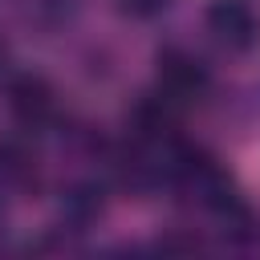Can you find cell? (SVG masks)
<instances>
[{"instance_id":"cell-5","label":"cell","mask_w":260,"mask_h":260,"mask_svg":"<svg viewBox=\"0 0 260 260\" xmlns=\"http://www.w3.org/2000/svg\"><path fill=\"white\" fill-rule=\"evenodd\" d=\"M16 16L24 28H37L41 37L65 32L81 16V0H12Z\"/></svg>"},{"instance_id":"cell-3","label":"cell","mask_w":260,"mask_h":260,"mask_svg":"<svg viewBox=\"0 0 260 260\" xmlns=\"http://www.w3.org/2000/svg\"><path fill=\"white\" fill-rule=\"evenodd\" d=\"M45 187V162H41V138L20 130H0V203H24L41 195Z\"/></svg>"},{"instance_id":"cell-6","label":"cell","mask_w":260,"mask_h":260,"mask_svg":"<svg viewBox=\"0 0 260 260\" xmlns=\"http://www.w3.org/2000/svg\"><path fill=\"white\" fill-rule=\"evenodd\" d=\"M175 0H114V8H118V16H126V20H134V24H146V20H158L167 8H171Z\"/></svg>"},{"instance_id":"cell-2","label":"cell","mask_w":260,"mask_h":260,"mask_svg":"<svg viewBox=\"0 0 260 260\" xmlns=\"http://www.w3.org/2000/svg\"><path fill=\"white\" fill-rule=\"evenodd\" d=\"M150 89H154L162 102H171L175 110L191 114L195 106L211 102V93H215V73H211V65L203 61V53H195V49L183 45V41H167V45L154 53Z\"/></svg>"},{"instance_id":"cell-7","label":"cell","mask_w":260,"mask_h":260,"mask_svg":"<svg viewBox=\"0 0 260 260\" xmlns=\"http://www.w3.org/2000/svg\"><path fill=\"white\" fill-rule=\"evenodd\" d=\"M8 69H12V57H8V49H4V41H0V81L8 77Z\"/></svg>"},{"instance_id":"cell-8","label":"cell","mask_w":260,"mask_h":260,"mask_svg":"<svg viewBox=\"0 0 260 260\" xmlns=\"http://www.w3.org/2000/svg\"><path fill=\"white\" fill-rule=\"evenodd\" d=\"M4 236H8V207L0 203V244H4Z\"/></svg>"},{"instance_id":"cell-1","label":"cell","mask_w":260,"mask_h":260,"mask_svg":"<svg viewBox=\"0 0 260 260\" xmlns=\"http://www.w3.org/2000/svg\"><path fill=\"white\" fill-rule=\"evenodd\" d=\"M0 106H4L8 126L20 134H32V138H45L49 130L65 126L61 93L37 69H8V77L0 81Z\"/></svg>"},{"instance_id":"cell-4","label":"cell","mask_w":260,"mask_h":260,"mask_svg":"<svg viewBox=\"0 0 260 260\" xmlns=\"http://www.w3.org/2000/svg\"><path fill=\"white\" fill-rule=\"evenodd\" d=\"M203 32L236 57H248L260 49V8L256 0H207L203 12Z\"/></svg>"}]
</instances>
